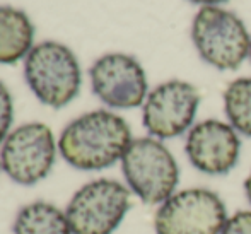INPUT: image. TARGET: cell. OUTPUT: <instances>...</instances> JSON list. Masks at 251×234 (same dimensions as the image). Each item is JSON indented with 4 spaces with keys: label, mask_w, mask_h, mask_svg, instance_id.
<instances>
[{
    "label": "cell",
    "mask_w": 251,
    "mask_h": 234,
    "mask_svg": "<svg viewBox=\"0 0 251 234\" xmlns=\"http://www.w3.org/2000/svg\"><path fill=\"white\" fill-rule=\"evenodd\" d=\"M132 140L128 123L122 116L96 109L84 113L63 129L58 151L72 168L101 171L122 161Z\"/></svg>",
    "instance_id": "cell-1"
},
{
    "label": "cell",
    "mask_w": 251,
    "mask_h": 234,
    "mask_svg": "<svg viewBox=\"0 0 251 234\" xmlns=\"http://www.w3.org/2000/svg\"><path fill=\"white\" fill-rule=\"evenodd\" d=\"M120 162L128 190L144 204L161 205L178 188L179 166L162 140L133 139Z\"/></svg>",
    "instance_id": "cell-2"
},
{
    "label": "cell",
    "mask_w": 251,
    "mask_h": 234,
    "mask_svg": "<svg viewBox=\"0 0 251 234\" xmlns=\"http://www.w3.org/2000/svg\"><path fill=\"white\" fill-rule=\"evenodd\" d=\"M24 79L43 104L60 109L77 98L82 72L75 53L69 47L43 41L33 47L26 56Z\"/></svg>",
    "instance_id": "cell-3"
},
{
    "label": "cell",
    "mask_w": 251,
    "mask_h": 234,
    "mask_svg": "<svg viewBox=\"0 0 251 234\" xmlns=\"http://www.w3.org/2000/svg\"><path fill=\"white\" fill-rule=\"evenodd\" d=\"M200 58L217 70H236L250 56L251 36L241 17L219 5L201 7L192 23Z\"/></svg>",
    "instance_id": "cell-4"
},
{
    "label": "cell",
    "mask_w": 251,
    "mask_h": 234,
    "mask_svg": "<svg viewBox=\"0 0 251 234\" xmlns=\"http://www.w3.org/2000/svg\"><path fill=\"white\" fill-rule=\"evenodd\" d=\"M132 205V191L116 180L100 178L72 195L65 208L72 234H113Z\"/></svg>",
    "instance_id": "cell-5"
},
{
    "label": "cell",
    "mask_w": 251,
    "mask_h": 234,
    "mask_svg": "<svg viewBox=\"0 0 251 234\" xmlns=\"http://www.w3.org/2000/svg\"><path fill=\"white\" fill-rule=\"evenodd\" d=\"M226 204L214 190L185 188L162 202L154 214L155 234H221L227 221Z\"/></svg>",
    "instance_id": "cell-6"
},
{
    "label": "cell",
    "mask_w": 251,
    "mask_h": 234,
    "mask_svg": "<svg viewBox=\"0 0 251 234\" xmlns=\"http://www.w3.org/2000/svg\"><path fill=\"white\" fill-rule=\"evenodd\" d=\"M55 137L45 123H26L7 135L0 151L3 173L17 185L33 186L43 182L56 157Z\"/></svg>",
    "instance_id": "cell-7"
},
{
    "label": "cell",
    "mask_w": 251,
    "mask_h": 234,
    "mask_svg": "<svg viewBox=\"0 0 251 234\" xmlns=\"http://www.w3.org/2000/svg\"><path fill=\"white\" fill-rule=\"evenodd\" d=\"M200 93L186 80L173 79L159 84L142 104V123L151 137L175 139L193 127L200 106Z\"/></svg>",
    "instance_id": "cell-8"
},
{
    "label": "cell",
    "mask_w": 251,
    "mask_h": 234,
    "mask_svg": "<svg viewBox=\"0 0 251 234\" xmlns=\"http://www.w3.org/2000/svg\"><path fill=\"white\" fill-rule=\"evenodd\" d=\"M93 93L109 108L130 109L147 99V76L140 62L126 53L102 55L89 69Z\"/></svg>",
    "instance_id": "cell-9"
},
{
    "label": "cell",
    "mask_w": 251,
    "mask_h": 234,
    "mask_svg": "<svg viewBox=\"0 0 251 234\" xmlns=\"http://www.w3.org/2000/svg\"><path fill=\"white\" fill-rule=\"evenodd\" d=\"M185 152L197 171L222 176L236 168L241 154V139L231 123L208 118L188 130Z\"/></svg>",
    "instance_id": "cell-10"
},
{
    "label": "cell",
    "mask_w": 251,
    "mask_h": 234,
    "mask_svg": "<svg viewBox=\"0 0 251 234\" xmlns=\"http://www.w3.org/2000/svg\"><path fill=\"white\" fill-rule=\"evenodd\" d=\"M34 26L26 12L9 5L0 7V63L12 65L33 50Z\"/></svg>",
    "instance_id": "cell-11"
},
{
    "label": "cell",
    "mask_w": 251,
    "mask_h": 234,
    "mask_svg": "<svg viewBox=\"0 0 251 234\" xmlns=\"http://www.w3.org/2000/svg\"><path fill=\"white\" fill-rule=\"evenodd\" d=\"M14 234H72L67 214L50 202H31L17 212Z\"/></svg>",
    "instance_id": "cell-12"
},
{
    "label": "cell",
    "mask_w": 251,
    "mask_h": 234,
    "mask_svg": "<svg viewBox=\"0 0 251 234\" xmlns=\"http://www.w3.org/2000/svg\"><path fill=\"white\" fill-rule=\"evenodd\" d=\"M224 111L231 127L251 139V77L232 80L224 91Z\"/></svg>",
    "instance_id": "cell-13"
},
{
    "label": "cell",
    "mask_w": 251,
    "mask_h": 234,
    "mask_svg": "<svg viewBox=\"0 0 251 234\" xmlns=\"http://www.w3.org/2000/svg\"><path fill=\"white\" fill-rule=\"evenodd\" d=\"M12 120H14L12 94L7 89L5 84L0 80V144H3V140L9 135Z\"/></svg>",
    "instance_id": "cell-14"
},
{
    "label": "cell",
    "mask_w": 251,
    "mask_h": 234,
    "mask_svg": "<svg viewBox=\"0 0 251 234\" xmlns=\"http://www.w3.org/2000/svg\"><path fill=\"white\" fill-rule=\"evenodd\" d=\"M221 234H251V210H238L229 215Z\"/></svg>",
    "instance_id": "cell-15"
},
{
    "label": "cell",
    "mask_w": 251,
    "mask_h": 234,
    "mask_svg": "<svg viewBox=\"0 0 251 234\" xmlns=\"http://www.w3.org/2000/svg\"><path fill=\"white\" fill-rule=\"evenodd\" d=\"M192 3H197V5L201 7H210V5H221V3H226L229 0H188Z\"/></svg>",
    "instance_id": "cell-16"
},
{
    "label": "cell",
    "mask_w": 251,
    "mask_h": 234,
    "mask_svg": "<svg viewBox=\"0 0 251 234\" xmlns=\"http://www.w3.org/2000/svg\"><path fill=\"white\" fill-rule=\"evenodd\" d=\"M243 188H245V195H246V198H248V202L251 204V171H250V175L246 176L245 185H243Z\"/></svg>",
    "instance_id": "cell-17"
},
{
    "label": "cell",
    "mask_w": 251,
    "mask_h": 234,
    "mask_svg": "<svg viewBox=\"0 0 251 234\" xmlns=\"http://www.w3.org/2000/svg\"><path fill=\"white\" fill-rule=\"evenodd\" d=\"M250 58H251V50H250Z\"/></svg>",
    "instance_id": "cell-18"
},
{
    "label": "cell",
    "mask_w": 251,
    "mask_h": 234,
    "mask_svg": "<svg viewBox=\"0 0 251 234\" xmlns=\"http://www.w3.org/2000/svg\"><path fill=\"white\" fill-rule=\"evenodd\" d=\"M0 169H2V166H0Z\"/></svg>",
    "instance_id": "cell-19"
}]
</instances>
